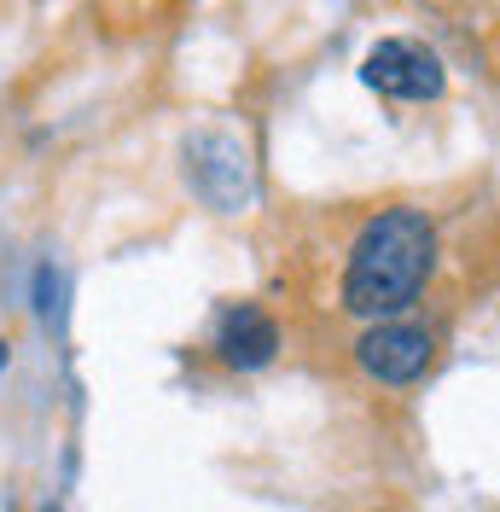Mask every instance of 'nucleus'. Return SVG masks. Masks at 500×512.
Here are the masks:
<instances>
[{"label": "nucleus", "instance_id": "1", "mask_svg": "<svg viewBox=\"0 0 500 512\" xmlns=\"http://www.w3.org/2000/svg\"><path fill=\"white\" fill-rule=\"evenodd\" d=\"M437 268V227L425 210L396 204L378 210L373 222L361 227V239L349 245V268H344V309L361 320H396L425 291Z\"/></svg>", "mask_w": 500, "mask_h": 512}, {"label": "nucleus", "instance_id": "2", "mask_svg": "<svg viewBox=\"0 0 500 512\" xmlns=\"http://www.w3.org/2000/svg\"><path fill=\"white\" fill-rule=\"evenodd\" d=\"M187 175H192V187H198V198L216 204V210H239V204H250V152H245L239 134H221V128L192 134Z\"/></svg>", "mask_w": 500, "mask_h": 512}, {"label": "nucleus", "instance_id": "3", "mask_svg": "<svg viewBox=\"0 0 500 512\" xmlns=\"http://www.w3.org/2000/svg\"><path fill=\"white\" fill-rule=\"evenodd\" d=\"M361 76H367V88L390 99H437L448 88V76H442V59L431 47H419V41H378L367 64H361Z\"/></svg>", "mask_w": 500, "mask_h": 512}, {"label": "nucleus", "instance_id": "4", "mask_svg": "<svg viewBox=\"0 0 500 512\" xmlns=\"http://www.w3.org/2000/svg\"><path fill=\"white\" fill-rule=\"evenodd\" d=\"M361 367L378 384H413L431 367V332L425 326H407V320H378L373 332L355 344Z\"/></svg>", "mask_w": 500, "mask_h": 512}, {"label": "nucleus", "instance_id": "5", "mask_svg": "<svg viewBox=\"0 0 500 512\" xmlns=\"http://www.w3.org/2000/svg\"><path fill=\"white\" fill-rule=\"evenodd\" d=\"M216 350L227 367L256 373V367H268L280 355V326H274V315H262L256 303H239V309H227V320H221Z\"/></svg>", "mask_w": 500, "mask_h": 512}, {"label": "nucleus", "instance_id": "6", "mask_svg": "<svg viewBox=\"0 0 500 512\" xmlns=\"http://www.w3.org/2000/svg\"><path fill=\"white\" fill-rule=\"evenodd\" d=\"M59 291H64V280H59V268L47 262V268L35 274V297H41V315H47V320L59 315Z\"/></svg>", "mask_w": 500, "mask_h": 512}, {"label": "nucleus", "instance_id": "7", "mask_svg": "<svg viewBox=\"0 0 500 512\" xmlns=\"http://www.w3.org/2000/svg\"><path fill=\"white\" fill-rule=\"evenodd\" d=\"M0 361H6V344H0Z\"/></svg>", "mask_w": 500, "mask_h": 512}, {"label": "nucleus", "instance_id": "8", "mask_svg": "<svg viewBox=\"0 0 500 512\" xmlns=\"http://www.w3.org/2000/svg\"><path fill=\"white\" fill-rule=\"evenodd\" d=\"M41 512H59V507H41Z\"/></svg>", "mask_w": 500, "mask_h": 512}]
</instances>
